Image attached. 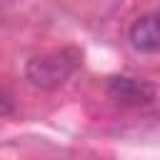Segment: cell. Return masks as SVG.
I'll use <instances>...</instances> for the list:
<instances>
[{
    "label": "cell",
    "instance_id": "6da1fadb",
    "mask_svg": "<svg viewBox=\"0 0 160 160\" xmlns=\"http://www.w3.org/2000/svg\"><path fill=\"white\" fill-rule=\"evenodd\" d=\"M80 68V52L72 48L50 50L42 55H35L25 65V80L38 90H52L60 88L75 70Z\"/></svg>",
    "mask_w": 160,
    "mask_h": 160
},
{
    "label": "cell",
    "instance_id": "7a4b0ae2",
    "mask_svg": "<svg viewBox=\"0 0 160 160\" xmlns=\"http://www.w3.org/2000/svg\"><path fill=\"white\" fill-rule=\"evenodd\" d=\"M108 95L120 105H148L155 98V88L138 78L115 75L108 80Z\"/></svg>",
    "mask_w": 160,
    "mask_h": 160
},
{
    "label": "cell",
    "instance_id": "3957f363",
    "mask_svg": "<svg viewBox=\"0 0 160 160\" xmlns=\"http://www.w3.org/2000/svg\"><path fill=\"white\" fill-rule=\"evenodd\" d=\"M128 40L138 52L158 55L160 52V10L138 18L128 32Z\"/></svg>",
    "mask_w": 160,
    "mask_h": 160
}]
</instances>
